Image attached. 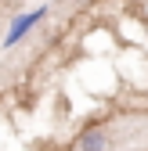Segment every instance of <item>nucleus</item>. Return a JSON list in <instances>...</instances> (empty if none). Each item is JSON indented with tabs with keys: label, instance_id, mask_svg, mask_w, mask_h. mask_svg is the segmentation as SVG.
Returning a JSON list of instances; mask_svg holds the SVG:
<instances>
[{
	"label": "nucleus",
	"instance_id": "1",
	"mask_svg": "<svg viewBox=\"0 0 148 151\" xmlns=\"http://www.w3.org/2000/svg\"><path fill=\"white\" fill-rule=\"evenodd\" d=\"M80 151H108V133L105 129H83L80 133Z\"/></svg>",
	"mask_w": 148,
	"mask_h": 151
}]
</instances>
